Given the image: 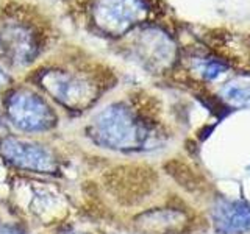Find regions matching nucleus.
I'll list each match as a JSON object with an SVG mask.
<instances>
[{"label":"nucleus","instance_id":"f257e3e1","mask_svg":"<svg viewBox=\"0 0 250 234\" xmlns=\"http://www.w3.org/2000/svg\"><path fill=\"white\" fill-rule=\"evenodd\" d=\"M88 135L97 145L122 152L141 150L152 136L147 125L122 103L109 105L94 116Z\"/></svg>","mask_w":250,"mask_h":234},{"label":"nucleus","instance_id":"f03ea898","mask_svg":"<svg viewBox=\"0 0 250 234\" xmlns=\"http://www.w3.org/2000/svg\"><path fill=\"white\" fill-rule=\"evenodd\" d=\"M5 111L13 127L25 133L47 131L57 123L49 103L28 89H14L6 96Z\"/></svg>","mask_w":250,"mask_h":234},{"label":"nucleus","instance_id":"7ed1b4c3","mask_svg":"<svg viewBox=\"0 0 250 234\" xmlns=\"http://www.w3.org/2000/svg\"><path fill=\"white\" fill-rule=\"evenodd\" d=\"M39 84L67 109H84L97 98V84L83 74L45 70L39 77Z\"/></svg>","mask_w":250,"mask_h":234},{"label":"nucleus","instance_id":"20e7f679","mask_svg":"<svg viewBox=\"0 0 250 234\" xmlns=\"http://www.w3.org/2000/svg\"><path fill=\"white\" fill-rule=\"evenodd\" d=\"M150 6L146 0H97L94 23L109 36H121L146 19Z\"/></svg>","mask_w":250,"mask_h":234},{"label":"nucleus","instance_id":"39448f33","mask_svg":"<svg viewBox=\"0 0 250 234\" xmlns=\"http://www.w3.org/2000/svg\"><path fill=\"white\" fill-rule=\"evenodd\" d=\"M0 153L11 166L22 170L38 174H55L58 170L57 156L39 144L5 137L0 140Z\"/></svg>","mask_w":250,"mask_h":234},{"label":"nucleus","instance_id":"423d86ee","mask_svg":"<svg viewBox=\"0 0 250 234\" xmlns=\"http://www.w3.org/2000/svg\"><path fill=\"white\" fill-rule=\"evenodd\" d=\"M0 49L14 64L25 66L35 61L39 44L31 27L25 23H6L0 31Z\"/></svg>","mask_w":250,"mask_h":234},{"label":"nucleus","instance_id":"0eeeda50","mask_svg":"<svg viewBox=\"0 0 250 234\" xmlns=\"http://www.w3.org/2000/svg\"><path fill=\"white\" fill-rule=\"evenodd\" d=\"M138 52L148 67L164 69L175 57V44L167 33H164L160 28L150 27L141 31Z\"/></svg>","mask_w":250,"mask_h":234},{"label":"nucleus","instance_id":"6e6552de","mask_svg":"<svg viewBox=\"0 0 250 234\" xmlns=\"http://www.w3.org/2000/svg\"><path fill=\"white\" fill-rule=\"evenodd\" d=\"M216 230L222 234H241L250 231V205L222 201L213 213Z\"/></svg>","mask_w":250,"mask_h":234},{"label":"nucleus","instance_id":"1a4fd4ad","mask_svg":"<svg viewBox=\"0 0 250 234\" xmlns=\"http://www.w3.org/2000/svg\"><path fill=\"white\" fill-rule=\"evenodd\" d=\"M221 98L231 108L250 106V74L236 75L221 88Z\"/></svg>","mask_w":250,"mask_h":234},{"label":"nucleus","instance_id":"9d476101","mask_svg":"<svg viewBox=\"0 0 250 234\" xmlns=\"http://www.w3.org/2000/svg\"><path fill=\"white\" fill-rule=\"evenodd\" d=\"M182 214L175 211H155V213H147L143 217H139L143 223L144 231L164 234L167 230H174L182 222Z\"/></svg>","mask_w":250,"mask_h":234},{"label":"nucleus","instance_id":"9b49d317","mask_svg":"<svg viewBox=\"0 0 250 234\" xmlns=\"http://www.w3.org/2000/svg\"><path fill=\"white\" fill-rule=\"evenodd\" d=\"M199 72L205 78L207 81H216L219 77L227 74L229 70V64L225 61L216 59V58H208L199 62Z\"/></svg>","mask_w":250,"mask_h":234},{"label":"nucleus","instance_id":"f8f14e48","mask_svg":"<svg viewBox=\"0 0 250 234\" xmlns=\"http://www.w3.org/2000/svg\"><path fill=\"white\" fill-rule=\"evenodd\" d=\"M0 234H19V230L14 228V226L2 225V226H0Z\"/></svg>","mask_w":250,"mask_h":234},{"label":"nucleus","instance_id":"ddd939ff","mask_svg":"<svg viewBox=\"0 0 250 234\" xmlns=\"http://www.w3.org/2000/svg\"><path fill=\"white\" fill-rule=\"evenodd\" d=\"M8 81H10V78H8V75L3 72L2 69H0V88H2L3 84H6Z\"/></svg>","mask_w":250,"mask_h":234},{"label":"nucleus","instance_id":"4468645a","mask_svg":"<svg viewBox=\"0 0 250 234\" xmlns=\"http://www.w3.org/2000/svg\"><path fill=\"white\" fill-rule=\"evenodd\" d=\"M62 234H84V233H75V231H69V233H62Z\"/></svg>","mask_w":250,"mask_h":234}]
</instances>
